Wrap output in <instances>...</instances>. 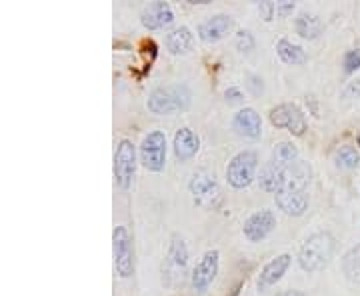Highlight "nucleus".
Wrapping results in <instances>:
<instances>
[{
    "instance_id": "39448f33",
    "label": "nucleus",
    "mask_w": 360,
    "mask_h": 296,
    "mask_svg": "<svg viewBox=\"0 0 360 296\" xmlns=\"http://www.w3.org/2000/svg\"><path fill=\"white\" fill-rule=\"evenodd\" d=\"M188 246L184 243V238L179 234L170 236V246H168L167 260L162 266V274L167 278V284L174 286V284L182 283L186 278L188 272Z\"/></svg>"
},
{
    "instance_id": "aec40b11",
    "label": "nucleus",
    "mask_w": 360,
    "mask_h": 296,
    "mask_svg": "<svg viewBox=\"0 0 360 296\" xmlns=\"http://www.w3.org/2000/svg\"><path fill=\"white\" fill-rule=\"evenodd\" d=\"M322 20L312 13H300L295 18V30L300 39L316 40L322 34Z\"/></svg>"
},
{
    "instance_id": "1a4fd4ad",
    "label": "nucleus",
    "mask_w": 360,
    "mask_h": 296,
    "mask_svg": "<svg viewBox=\"0 0 360 296\" xmlns=\"http://www.w3.org/2000/svg\"><path fill=\"white\" fill-rule=\"evenodd\" d=\"M269 120L272 127L288 130L292 136H302L309 130L307 116L295 103H283L274 106L269 112Z\"/></svg>"
},
{
    "instance_id": "a211bd4d",
    "label": "nucleus",
    "mask_w": 360,
    "mask_h": 296,
    "mask_svg": "<svg viewBox=\"0 0 360 296\" xmlns=\"http://www.w3.org/2000/svg\"><path fill=\"white\" fill-rule=\"evenodd\" d=\"M274 202L278 210H283L286 217H302L310 205L309 193H292V194H274Z\"/></svg>"
},
{
    "instance_id": "412c9836",
    "label": "nucleus",
    "mask_w": 360,
    "mask_h": 296,
    "mask_svg": "<svg viewBox=\"0 0 360 296\" xmlns=\"http://www.w3.org/2000/svg\"><path fill=\"white\" fill-rule=\"evenodd\" d=\"M276 54L278 58L283 60L284 65H292V66H300L307 63V52L300 44H295L290 40L281 39L276 42Z\"/></svg>"
},
{
    "instance_id": "6ab92c4d",
    "label": "nucleus",
    "mask_w": 360,
    "mask_h": 296,
    "mask_svg": "<svg viewBox=\"0 0 360 296\" xmlns=\"http://www.w3.org/2000/svg\"><path fill=\"white\" fill-rule=\"evenodd\" d=\"M194 46V34L188 26H180L174 28L170 34L167 37V51L174 56L179 54H186V52L193 51Z\"/></svg>"
},
{
    "instance_id": "393cba45",
    "label": "nucleus",
    "mask_w": 360,
    "mask_h": 296,
    "mask_svg": "<svg viewBox=\"0 0 360 296\" xmlns=\"http://www.w3.org/2000/svg\"><path fill=\"white\" fill-rule=\"evenodd\" d=\"M234 44L240 52H252L255 51V37L250 34V30H238Z\"/></svg>"
},
{
    "instance_id": "b1692460",
    "label": "nucleus",
    "mask_w": 360,
    "mask_h": 296,
    "mask_svg": "<svg viewBox=\"0 0 360 296\" xmlns=\"http://www.w3.org/2000/svg\"><path fill=\"white\" fill-rule=\"evenodd\" d=\"M335 165L340 170H354L360 167L359 150L350 144H342L335 150Z\"/></svg>"
},
{
    "instance_id": "5701e85b",
    "label": "nucleus",
    "mask_w": 360,
    "mask_h": 296,
    "mask_svg": "<svg viewBox=\"0 0 360 296\" xmlns=\"http://www.w3.org/2000/svg\"><path fill=\"white\" fill-rule=\"evenodd\" d=\"M340 266H342V274L348 283L360 284V245L348 248L342 255Z\"/></svg>"
},
{
    "instance_id": "4468645a",
    "label": "nucleus",
    "mask_w": 360,
    "mask_h": 296,
    "mask_svg": "<svg viewBox=\"0 0 360 296\" xmlns=\"http://www.w3.org/2000/svg\"><path fill=\"white\" fill-rule=\"evenodd\" d=\"M290 264H292V255H288V252L278 255L276 258H272L270 262H266V264H264V269H262L260 274H258V281H257L258 290H260V292H264L266 288L274 286L276 283H281L284 274H286L288 269H290Z\"/></svg>"
},
{
    "instance_id": "bb28decb",
    "label": "nucleus",
    "mask_w": 360,
    "mask_h": 296,
    "mask_svg": "<svg viewBox=\"0 0 360 296\" xmlns=\"http://www.w3.org/2000/svg\"><path fill=\"white\" fill-rule=\"evenodd\" d=\"M258 13H260V16H262V20L270 22V20L276 16V2H270V0L258 2Z\"/></svg>"
},
{
    "instance_id": "f8f14e48",
    "label": "nucleus",
    "mask_w": 360,
    "mask_h": 296,
    "mask_svg": "<svg viewBox=\"0 0 360 296\" xmlns=\"http://www.w3.org/2000/svg\"><path fill=\"white\" fill-rule=\"evenodd\" d=\"M276 229V214L269 210V208H262L252 212L243 224V234L248 243H262L266 236H270V232Z\"/></svg>"
},
{
    "instance_id": "4be33fe9",
    "label": "nucleus",
    "mask_w": 360,
    "mask_h": 296,
    "mask_svg": "<svg viewBox=\"0 0 360 296\" xmlns=\"http://www.w3.org/2000/svg\"><path fill=\"white\" fill-rule=\"evenodd\" d=\"M296 160H300V153L296 148V144L292 142H278L274 148H272V155H270V165H274L276 168H286L290 165H295Z\"/></svg>"
},
{
    "instance_id": "cd10ccee",
    "label": "nucleus",
    "mask_w": 360,
    "mask_h": 296,
    "mask_svg": "<svg viewBox=\"0 0 360 296\" xmlns=\"http://www.w3.org/2000/svg\"><path fill=\"white\" fill-rule=\"evenodd\" d=\"M295 2H290V0H281V2H276V16H278V18H286V16H290V14L295 13Z\"/></svg>"
},
{
    "instance_id": "f257e3e1",
    "label": "nucleus",
    "mask_w": 360,
    "mask_h": 296,
    "mask_svg": "<svg viewBox=\"0 0 360 296\" xmlns=\"http://www.w3.org/2000/svg\"><path fill=\"white\" fill-rule=\"evenodd\" d=\"M336 246L338 243H336L333 232L321 231L310 234L298 248V255H296L298 266L309 274L326 269L330 264V260L335 258Z\"/></svg>"
},
{
    "instance_id": "c756f323",
    "label": "nucleus",
    "mask_w": 360,
    "mask_h": 296,
    "mask_svg": "<svg viewBox=\"0 0 360 296\" xmlns=\"http://www.w3.org/2000/svg\"><path fill=\"white\" fill-rule=\"evenodd\" d=\"M224 98H226V103L236 104V103H243L245 94H243V91H240V89L231 86V89H226V92H224Z\"/></svg>"
},
{
    "instance_id": "ddd939ff",
    "label": "nucleus",
    "mask_w": 360,
    "mask_h": 296,
    "mask_svg": "<svg viewBox=\"0 0 360 296\" xmlns=\"http://www.w3.org/2000/svg\"><path fill=\"white\" fill-rule=\"evenodd\" d=\"M234 30V18L229 14H214L198 25V39L206 44H214L224 40Z\"/></svg>"
},
{
    "instance_id": "72a5a7b5",
    "label": "nucleus",
    "mask_w": 360,
    "mask_h": 296,
    "mask_svg": "<svg viewBox=\"0 0 360 296\" xmlns=\"http://www.w3.org/2000/svg\"><path fill=\"white\" fill-rule=\"evenodd\" d=\"M356 144H359V148H360V134H359V136H356Z\"/></svg>"
},
{
    "instance_id": "20e7f679",
    "label": "nucleus",
    "mask_w": 360,
    "mask_h": 296,
    "mask_svg": "<svg viewBox=\"0 0 360 296\" xmlns=\"http://www.w3.org/2000/svg\"><path fill=\"white\" fill-rule=\"evenodd\" d=\"M188 191L193 194L194 202L206 208V210H219L220 205H222V191H220L219 182L214 181L212 174H208L205 170H196L191 176Z\"/></svg>"
},
{
    "instance_id": "7ed1b4c3",
    "label": "nucleus",
    "mask_w": 360,
    "mask_h": 296,
    "mask_svg": "<svg viewBox=\"0 0 360 296\" xmlns=\"http://www.w3.org/2000/svg\"><path fill=\"white\" fill-rule=\"evenodd\" d=\"M258 155L255 150H240L226 167V182L234 191H245L257 179Z\"/></svg>"
},
{
    "instance_id": "0eeeda50",
    "label": "nucleus",
    "mask_w": 360,
    "mask_h": 296,
    "mask_svg": "<svg viewBox=\"0 0 360 296\" xmlns=\"http://www.w3.org/2000/svg\"><path fill=\"white\" fill-rule=\"evenodd\" d=\"M274 167V165H272ZM312 179V167L307 160H296L295 165L278 168V186L274 194L309 193V184Z\"/></svg>"
},
{
    "instance_id": "9d476101",
    "label": "nucleus",
    "mask_w": 360,
    "mask_h": 296,
    "mask_svg": "<svg viewBox=\"0 0 360 296\" xmlns=\"http://www.w3.org/2000/svg\"><path fill=\"white\" fill-rule=\"evenodd\" d=\"M112 250L116 274L120 278H130L134 274V248L127 226H116L112 232Z\"/></svg>"
},
{
    "instance_id": "6e6552de",
    "label": "nucleus",
    "mask_w": 360,
    "mask_h": 296,
    "mask_svg": "<svg viewBox=\"0 0 360 296\" xmlns=\"http://www.w3.org/2000/svg\"><path fill=\"white\" fill-rule=\"evenodd\" d=\"M167 134L153 130L141 142V162L150 172H162L167 167Z\"/></svg>"
},
{
    "instance_id": "7c9ffc66",
    "label": "nucleus",
    "mask_w": 360,
    "mask_h": 296,
    "mask_svg": "<svg viewBox=\"0 0 360 296\" xmlns=\"http://www.w3.org/2000/svg\"><path fill=\"white\" fill-rule=\"evenodd\" d=\"M248 80H250V82H248V86L252 89V92H255V94H262V91H264V86H262V78L250 75Z\"/></svg>"
},
{
    "instance_id": "9b49d317",
    "label": "nucleus",
    "mask_w": 360,
    "mask_h": 296,
    "mask_svg": "<svg viewBox=\"0 0 360 296\" xmlns=\"http://www.w3.org/2000/svg\"><path fill=\"white\" fill-rule=\"evenodd\" d=\"M220 271V252L217 248L206 250L200 262L194 266L193 274H191V286L194 292L205 295L206 290L210 288V284L217 281V274Z\"/></svg>"
},
{
    "instance_id": "c85d7f7f",
    "label": "nucleus",
    "mask_w": 360,
    "mask_h": 296,
    "mask_svg": "<svg viewBox=\"0 0 360 296\" xmlns=\"http://www.w3.org/2000/svg\"><path fill=\"white\" fill-rule=\"evenodd\" d=\"M342 96L345 98H360V77L348 82L347 86H345V91H342Z\"/></svg>"
},
{
    "instance_id": "423d86ee",
    "label": "nucleus",
    "mask_w": 360,
    "mask_h": 296,
    "mask_svg": "<svg viewBox=\"0 0 360 296\" xmlns=\"http://www.w3.org/2000/svg\"><path fill=\"white\" fill-rule=\"evenodd\" d=\"M136 146L129 139L118 142L115 153V181L120 191H130L136 179Z\"/></svg>"
},
{
    "instance_id": "dca6fc26",
    "label": "nucleus",
    "mask_w": 360,
    "mask_h": 296,
    "mask_svg": "<svg viewBox=\"0 0 360 296\" xmlns=\"http://www.w3.org/2000/svg\"><path fill=\"white\" fill-rule=\"evenodd\" d=\"M232 129L236 130V134H240L245 139L257 141V139L262 136V118L255 108L245 106L232 118Z\"/></svg>"
},
{
    "instance_id": "a878e982",
    "label": "nucleus",
    "mask_w": 360,
    "mask_h": 296,
    "mask_svg": "<svg viewBox=\"0 0 360 296\" xmlns=\"http://www.w3.org/2000/svg\"><path fill=\"white\" fill-rule=\"evenodd\" d=\"M342 66H345V72L347 75H354L356 70H360V51H348L345 52V58H342Z\"/></svg>"
},
{
    "instance_id": "f3484780",
    "label": "nucleus",
    "mask_w": 360,
    "mask_h": 296,
    "mask_svg": "<svg viewBox=\"0 0 360 296\" xmlns=\"http://www.w3.org/2000/svg\"><path fill=\"white\" fill-rule=\"evenodd\" d=\"M172 150L179 162H188L191 158L198 155L200 150V136L188 127H182L176 130L174 141H172Z\"/></svg>"
},
{
    "instance_id": "473e14b6",
    "label": "nucleus",
    "mask_w": 360,
    "mask_h": 296,
    "mask_svg": "<svg viewBox=\"0 0 360 296\" xmlns=\"http://www.w3.org/2000/svg\"><path fill=\"white\" fill-rule=\"evenodd\" d=\"M186 2H191V4H208L210 0H186Z\"/></svg>"
},
{
    "instance_id": "2f4dec72",
    "label": "nucleus",
    "mask_w": 360,
    "mask_h": 296,
    "mask_svg": "<svg viewBox=\"0 0 360 296\" xmlns=\"http://www.w3.org/2000/svg\"><path fill=\"white\" fill-rule=\"evenodd\" d=\"M276 296H307L302 290H296V288H288V290H283V292H278Z\"/></svg>"
},
{
    "instance_id": "f03ea898",
    "label": "nucleus",
    "mask_w": 360,
    "mask_h": 296,
    "mask_svg": "<svg viewBox=\"0 0 360 296\" xmlns=\"http://www.w3.org/2000/svg\"><path fill=\"white\" fill-rule=\"evenodd\" d=\"M191 91L184 84H167L158 86L148 94L146 106L153 115L170 116L176 112H184L191 106Z\"/></svg>"
},
{
    "instance_id": "2eb2a0df",
    "label": "nucleus",
    "mask_w": 360,
    "mask_h": 296,
    "mask_svg": "<svg viewBox=\"0 0 360 296\" xmlns=\"http://www.w3.org/2000/svg\"><path fill=\"white\" fill-rule=\"evenodd\" d=\"M141 22L148 30H160V28H167L174 22V13H172L168 2L155 0L148 6H144L141 14Z\"/></svg>"
}]
</instances>
